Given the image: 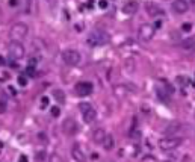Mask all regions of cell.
<instances>
[{
  "instance_id": "1",
  "label": "cell",
  "mask_w": 195,
  "mask_h": 162,
  "mask_svg": "<svg viewBox=\"0 0 195 162\" xmlns=\"http://www.w3.org/2000/svg\"><path fill=\"white\" fill-rule=\"evenodd\" d=\"M86 43H88V46H91V47L105 46V44L109 43V35H107L106 32H103V30H94V32H91L88 35Z\"/></svg>"
},
{
  "instance_id": "2",
  "label": "cell",
  "mask_w": 195,
  "mask_h": 162,
  "mask_svg": "<svg viewBox=\"0 0 195 162\" xmlns=\"http://www.w3.org/2000/svg\"><path fill=\"white\" fill-rule=\"evenodd\" d=\"M183 144V138H178V136H169V138H162L159 141V147L162 150H174L177 148L178 145Z\"/></svg>"
},
{
  "instance_id": "3",
  "label": "cell",
  "mask_w": 195,
  "mask_h": 162,
  "mask_svg": "<svg viewBox=\"0 0 195 162\" xmlns=\"http://www.w3.org/2000/svg\"><path fill=\"white\" fill-rule=\"evenodd\" d=\"M8 53L11 59H21L24 56V46L20 41H11L8 46Z\"/></svg>"
},
{
  "instance_id": "4",
  "label": "cell",
  "mask_w": 195,
  "mask_h": 162,
  "mask_svg": "<svg viewBox=\"0 0 195 162\" xmlns=\"http://www.w3.org/2000/svg\"><path fill=\"white\" fill-rule=\"evenodd\" d=\"M62 61L67 64V65H77L80 62V53L77 50H73V49H68V50H64L62 52Z\"/></svg>"
},
{
  "instance_id": "5",
  "label": "cell",
  "mask_w": 195,
  "mask_h": 162,
  "mask_svg": "<svg viewBox=\"0 0 195 162\" xmlns=\"http://www.w3.org/2000/svg\"><path fill=\"white\" fill-rule=\"evenodd\" d=\"M27 32H29V27H27L26 23H15L11 27V36H12L14 41H18V39L24 38L27 35Z\"/></svg>"
},
{
  "instance_id": "6",
  "label": "cell",
  "mask_w": 195,
  "mask_h": 162,
  "mask_svg": "<svg viewBox=\"0 0 195 162\" xmlns=\"http://www.w3.org/2000/svg\"><path fill=\"white\" fill-rule=\"evenodd\" d=\"M138 36L142 43H148L153 39L154 36V27L151 24H141L139 30H138Z\"/></svg>"
},
{
  "instance_id": "7",
  "label": "cell",
  "mask_w": 195,
  "mask_h": 162,
  "mask_svg": "<svg viewBox=\"0 0 195 162\" xmlns=\"http://www.w3.org/2000/svg\"><path fill=\"white\" fill-rule=\"evenodd\" d=\"M74 90L80 97H86L92 92V83L91 82H79V83H76Z\"/></svg>"
},
{
  "instance_id": "8",
  "label": "cell",
  "mask_w": 195,
  "mask_h": 162,
  "mask_svg": "<svg viewBox=\"0 0 195 162\" xmlns=\"http://www.w3.org/2000/svg\"><path fill=\"white\" fill-rule=\"evenodd\" d=\"M62 130L67 133V135H74L76 132H77V123H76V120L74 118H65L64 120V123H62Z\"/></svg>"
},
{
  "instance_id": "9",
  "label": "cell",
  "mask_w": 195,
  "mask_h": 162,
  "mask_svg": "<svg viewBox=\"0 0 195 162\" xmlns=\"http://www.w3.org/2000/svg\"><path fill=\"white\" fill-rule=\"evenodd\" d=\"M71 156L76 162H86V156H85V152L79 147V144L73 145L71 148Z\"/></svg>"
},
{
  "instance_id": "10",
  "label": "cell",
  "mask_w": 195,
  "mask_h": 162,
  "mask_svg": "<svg viewBox=\"0 0 195 162\" xmlns=\"http://www.w3.org/2000/svg\"><path fill=\"white\" fill-rule=\"evenodd\" d=\"M138 8H139L138 0H127L124 3V6H123V12L127 14V15H132V14H135L138 11Z\"/></svg>"
},
{
  "instance_id": "11",
  "label": "cell",
  "mask_w": 195,
  "mask_h": 162,
  "mask_svg": "<svg viewBox=\"0 0 195 162\" xmlns=\"http://www.w3.org/2000/svg\"><path fill=\"white\" fill-rule=\"evenodd\" d=\"M173 9L177 14H186L189 9V3L186 0H174L173 2Z\"/></svg>"
},
{
  "instance_id": "12",
  "label": "cell",
  "mask_w": 195,
  "mask_h": 162,
  "mask_svg": "<svg viewBox=\"0 0 195 162\" xmlns=\"http://www.w3.org/2000/svg\"><path fill=\"white\" fill-rule=\"evenodd\" d=\"M145 9H147V14H148L150 17H156V15L163 14V11L160 9L156 3H153V2H147V3H145Z\"/></svg>"
},
{
  "instance_id": "13",
  "label": "cell",
  "mask_w": 195,
  "mask_h": 162,
  "mask_svg": "<svg viewBox=\"0 0 195 162\" xmlns=\"http://www.w3.org/2000/svg\"><path fill=\"white\" fill-rule=\"evenodd\" d=\"M82 117H83V121H85L86 124H91V123L97 118V112H95V109L91 106L89 109H86V111L82 112Z\"/></svg>"
},
{
  "instance_id": "14",
  "label": "cell",
  "mask_w": 195,
  "mask_h": 162,
  "mask_svg": "<svg viewBox=\"0 0 195 162\" xmlns=\"http://www.w3.org/2000/svg\"><path fill=\"white\" fill-rule=\"evenodd\" d=\"M105 136H106V132H105V129H101V127H98V129H95V130L92 132V140H94L95 143H98V144L103 143Z\"/></svg>"
},
{
  "instance_id": "15",
  "label": "cell",
  "mask_w": 195,
  "mask_h": 162,
  "mask_svg": "<svg viewBox=\"0 0 195 162\" xmlns=\"http://www.w3.org/2000/svg\"><path fill=\"white\" fill-rule=\"evenodd\" d=\"M180 47L183 50H195V38H186L180 41Z\"/></svg>"
},
{
  "instance_id": "16",
  "label": "cell",
  "mask_w": 195,
  "mask_h": 162,
  "mask_svg": "<svg viewBox=\"0 0 195 162\" xmlns=\"http://www.w3.org/2000/svg\"><path fill=\"white\" fill-rule=\"evenodd\" d=\"M103 148L105 150H112L113 148V144H115V141H113V136L110 135V133H106V136H105V140H103Z\"/></svg>"
},
{
  "instance_id": "17",
  "label": "cell",
  "mask_w": 195,
  "mask_h": 162,
  "mask_svg": "<svg viewBox=\"0 0 195 162\" xmlns=\"http://www.w3.org/2000/svg\"><path fill=\"white\" fill-rule=\"evenodd\" d=\"M53 95H54V99H56L58 102H61V103H64V102H65V94H64V91L54 90L53 91Z\"/></svg>"
},
{
  "instance_id": "18",
  "label": "cell",
  "mask_w": 195,
  "mask_h": 162,
  "mask_svg": "<svg viewBox=\"0 0 195 162\" xmlns=\"http://www.w3.org/2000/svg\"><path fill=\"white\" fill-rule=\"evenodd\" d=\"M49 162H62V158L58 155V153H52L49 156Z\"/></svg>"
},
{
  "instance_id": "19",
  "label": "cell",
  "mask_w": 195,
  "mask_h": 162,
  "mask_svg": "<svg viewBox=\"0 0 195 162\" xmlns=\"http://www.w3.org/2000/svg\"><path fill=\"white\" fill-rule=\"evenodd\" d=\"M178 127H180V124H178V123H173L171 126H168L166 129H165V132H166V133H168V132H169V133H171V132H176Z\"/></svg>"
},
{
  "instance_id": "20",
  "label": "cell",
  "mask_w": 195,
  "mask_h": 162,
  "mask_svg": "<svg viewBox=\"0 0 195 162\" xmlns=\"http://www.w3.org/2000/svg\"><path fill=\"white\" fill-rule=\"evenodd\" d=\"M17 82H18V85H20V87H26V85H27V79H26L24 76H18Z\"/></svg>"
},
{
  "instance_id": "21",
  "label": "cell",
  "mask_w": 195,
  "mask_h": 162,
  "mask_svg": "<svg viewBox=\"0 0 195 162\" xmlns=\"http://www.w3.org/2000/svg\"><path fill=\"white\" fill-rule=\"evenodd\" d=\"M181 30L183 32H191L192 30V24L191 23H183L181 24Z\"/></svg>"
},
{
  "instance_id": "22",
  "label": "cell",
  "mask_w": 195,
  "mask_h": 162,
  "mask_svg": "<svg viewBox=\"0 0 195 162\" xmlns=\"http://www.w3.org/2000/svg\"><path fill=\"white\" fill-rule=\"evenodd\" d=\"M44 159H46V152H38V153H36V161L42 162Z\"/></svg>"
},
{
  "instance_id": "23",
  "label": "cell",
  "mask_w": 195,
  "mask_h": 162,
  "mask_svg": "<svg viewBox=\"0 0 195 162\" xmlns=\"http://www.w3.org/2000/svg\"><path fill=\"white\" fill-rule=\"evenodd\" d=\"M50 112H52L53 117H59V115H61V109L58 108V106H53V108L50 109Z\"/></svg>"
},
{
  "instance_id": "24",
  "label": "cell",
  "mask_w": 195,
  "mask_h": 162,
  "mask_svg": "<svg viewBox=\"0 0 195 162\" xmlns=\"http://www.w3.org/2000/svg\"><path fill=\"white\" fill-rule=\"evenodd\" d=\"M49 102H50V100H49V97H42V99H41V108L44 109L47 105H49Z\"/></svg>"
},
{
  "instance_id": "25",
  "label": "cell",
  "mask_w": 195,
  "mask_h": 162,
  "mask_svg": "<svg viewBox=\"0 0 195 162\" xmlns=\"http://www.w3.org/2000/svg\"><path fill=\"white\" fill-rule=\"evenodd\" d=\"M26 73H27V76L34 77V76H35V68H34V67H27V68H26Z\"/></svg>"
},
{
  "instance_id": "26",
  "label": "cell",
  "mask_w": 195,
  "mask_h": 162,
  "mask_svg": "<svg viewBox=\"0 0 195 162\" xmlns=\"http://www.w3.org/2000/svg\"><path fill=\"white\" fill-rule=\"evenodd\" d=\"M177 82H178V83H183V85L189 83V80H188V79H186L185 76H183V77H181V76H178V77H177Z\"/></svg>"
},
{
  "instance_id": "27",
  "label": "cell",
  "mask_w": 195,
  "mask_h": 162,
  "mask_svg": "<svg viewBox=\"0 0 195 162\" xmlns=\"http://www.w3.org/2000/svg\"><path fill=\"white\" fill-rule=\"evenodd\" d=\"M79 108H80V111L83 112V111H86V109L91 108V105H89V103H80V105H79Z\"/></svg>"
},
{
  "instance_id": "28",
  "label": "cell",
  "mask_w": 195,
  "mask_h": 162,
  "mask_svg": "<svg viewBox=\"0 0 195 162\" xmlns=\"http://www.w3.org/2000/svg\"><path fill=\"white\" fill-rule=\"evenodd\" d=\"M98 8L106 9V8H107V0H100V2H98Z\"/></svg>"
},
{
  "instance_id": "29",
  "label": "cell",
  "mask_w": 195,
  "mask_h": 162,
  "mask_svg": "<svg viewBox=\"0 0 195 162\" xmlns=\"http://www.w3.org/2000/svg\"><path fill=\"white\" fill-rule=\"evenodd\" d=\"M5 111H6V103L2 100V102H0V114H3Z\"/></svg>"
},
{
  "instance_id": "30",
  "label": "cell",
  "mask_w": 195,
  "mask_h": 162,
  "mask_svg": "<svg viewBox=\"0 0 195 162\" xmlns=\"http://www.w3.org/2000/svg\"><path fill=\"white\" fill-rule=\"evenodd\" d=\"M18 162H29V159H27L26 155H21V156L18 158Z\"/></svg>"
},
{
  "instance_id": "31",
  "label": "cell",
  "mask_w": 195,
  "mask_h": 162,
  "mask_svg": "<svg viewBox=\"0 0 195 162\" xmlns=\"http://www.w3.org/2000/svg\"><path fill=\"white\" fill-rule=\"evenodd\" d=\"M160 26H162V23H160V21H156L153 27H154V30H156V29H160Z\"/></svg>"
},
{
  "instance_id": "32",
  "label": "cell",
  "mask_w": 195,
  "mask_h": 162,
  "mask_svg": "<svg viewBox=\"0 0 195 162\" xmlns=\"http://www.w3.org/2000/svg\"><path fill=\"white\" fill-rule=\"evenodd\" d=\"M17 3H18L17 0H9V5H11V6H15Z\"/></svg>"
},
{
  "instance_id": "33",
  "label": "cell",
  "mask_w": 195,
  "mask_h": 162,
  "mask_svg": "<svg viewBox=\"0 0 195 162\" xmlns=\"http://www.w3.org/2000/svg\"><path fill=\"white\" fill-rule=\"evenodd\" d=\"M0 65H5V59H3L2 56H0Z\"/></svg>"
},
{
  "instance_id": "34",
  "label": "cell",
  "mask_w": 195,
  "mask_h": 162,
  "mask_svg": "<svg viewBox=\"0 0 195 162\" xmlns=\"http://www.w3.org/2000/svg\"><path fill=\"white\" fill-rule=\"evenodd\" d=\"M192 5H195V0H192Z\"/></svg>"
}]
</instances>
